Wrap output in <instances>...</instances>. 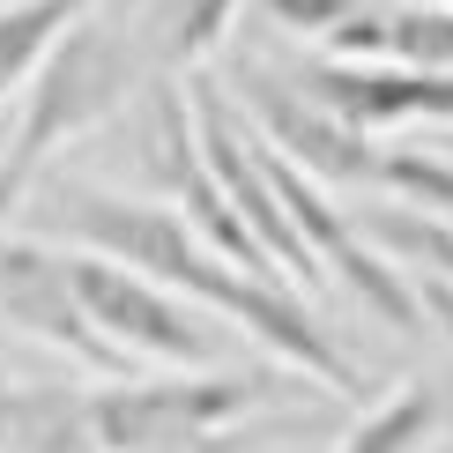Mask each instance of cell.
<instances>
[{"label":"cell","mask_w":453,"mask_h":453,"mask_svg":"<svg viewBox=\"0 0 453 453\" xmlns=\"http://www.w3.org/2000/svg\"><path fill=\"white\" fill-rule=\"evenodd\" d=\"M23 209H30L37 245L119 260V268L164 282L186 305L216 312L231 334L260 342L275 365L319 380L334 402H365V372L342 357V342L327 334V319L312 312V297L290 290V282H268V275H238L231 260H216L164 201H134V194H111V186H89V179H37Z\"/></svg>","instance_id":"1"},{"label":"cell","mask_w":453,"mask_h":453,"mask_svg":"<svg viewBox=\"0 0 453 453\" xmlns=\"http://www.w3.org/2000/svg\"><path fill=\"white\" fill-rule=\"evenodd\" d=\"M134 89H142L134 30L104 23V15H82V23L45 52V67L30 74V104H23V119H15L8 149H0V223L23 216L30 186L52 172V157H60L74 134L104 127Z\"/></svg>","instance_id":"2"},{"label":"cell","mask_w":453,"mask_h":453,"mask_svg":"<svg viewBox=\"0 0 453 453\" xmlns=\"http://www.w3.org/2000/svg\"><path fill=\"white\" fill-rule=\"evenodd\" d=\"M260 402H282V372H134L89 387V431L104 453H231Z\"/></svg>","instance_id":"3"},{"label":"cell","mask_w":453,"mask_h":453,"mask_svg":"<svg viewBox=\"0 0 453 453\" xmlns=\"http://www.w3.org/2000/svg\"><path fill=\"white\" fill-rule=\"evenodd\" d=\"M67 282H74V297H82L89 327L142 372L149 365L157 372H216L223 357H231V327H223L216 312L186 305V297H172L164 282H149L134 268H119V260L67 253Z\"/></svg>","instance_id":"4"},{"label":"cell","mask_w":453,"mask_h":453,"mask_svg":"<svg viewBox=\"0 0 453 453\" xmlns=\"http://www.w3.org/2000/svg\"><path fill=\"white\" fill-rule=\"evenodd\" d=\"M223 89H231L238 119L282 164H297L312 186H380L387 194V142H372L357 127H342L334 111H319L290 74H268L260 60H223Z\"/></svg>","instance_id":"5"},{"label":"cell","mask_w":453,"mask_h":453,"mask_svg":"<svg viewBox=\"0 0 453 453\" xmlns=\"http://www.w3.org/2000/svg\"><path fill=\"white\" fill-rule=\"evenodd\" d=\"M186 104H194V142H201V164H209L223 209L245 223V238L275 260V275L290 282V290H319L327 275H319L312 245L297 238V223L282 216L275 186H268V172H260V142H253V127L238 119V104L223 97V82L216 74H194V82H186Z\"/></svg>","instance_id":"6"},{"label":"cell","mask_w":453,"mask_h":453,"mask_svg":"<svg viewBox=\"0 0 453 453\" xmlns=\"http://www.w3.org/2000/svg\"><path fill=\"white\" fill-rule=\"evenodd\" d=\"M134 157H142L149 186H157V201H164V209H172L201 245H209L216 260H231L238 275H268V282H282V275H275V260L260 253L253 238H245V223H238L231 209H223L209 164H201V142H194V104H186V89H172V82L149 89L142 134H134Z\"/></svg>","instance_id":"7"},{"label":"cell","mask_w":453,"mask_h":453,"mask_svg":"<svg viewBox=\"0 0 453 453\" xmlns=\"http://www.w3.org/2000/svg\"><path fill=\"white\" fill-rule=\"evenodd\" d=\"M0 319L30 342H45L52 357L97 372V380H134L142 365H127L119 349L89 327L82 297L67 282V253L60 245H37V238H0Z\"/></svg>","instance_id":"8"},{"label":"cell","mask_w":453,"mask_h":453,"mask_svg":"<svg viewBox=\"0 0 453 453\" xmlns=\"http://www.w3.org/2000/svg\"><path fill=\"white\" fill-rule=\"evenodd\" d=\"M290 82L372 142L387 127H453V74H417L387 60H305Z\"/></svg>","instance_id":"9"},{"label":"cell","mask_w":453,"mask_h":453,"mask_svg":"<svg viewBox=\"0 0 453 453\" xmlns=\"http://www.w3.org/2000/svg\"><path fill=\"white\" fill-rule=\"evenodd\" d=\"M0 453H104L89 431V394L74 387H0Z\"/></svg>","instance_id":"10"},{"label":"cell","mask_w":453,"mask_h":453,"mask_svg":"<svg viewBox=\"0 0 453 453\" xmlns=\"http://www.w3.org/2000/svg\"><path fill=\"white\" fill-rule=\"evenodd\" d=\"M238 8H245V0H157L149 23H142V60H157L164 74L201 67L223 45V30H231Z\"/></svg>","instance_id":"11"},{"label":"cell","mask_w":453,"mask_h":453,"mask_svg":"<svg viewBox=\"0 0 453 453\" xmlns=\"http://www.w3.org/2000/svg\"><path fill=\"white\" fill-rule=\"evenodd\" d=\"M439 439V394L431 387H387L372 409H357L334 453H424Z\"/></svg>","instance_id":"12"},{"label":"cell","mask_w":453,"mask_h":453,"mask_svg":"<svg viewBox=\"0 0 453 453\" xmlns=\"http://www.w3.org/2000/svg\"><path fill=\"white\" fill-rule=\"evenodd\" d=\"M82 15H97V0H8V8H0V97H8L15 82H30V74L45 67V52L60 45Z\"/></svg>","instance_id":"13"},{"label":"cell","mask_w":453,"mask_h":453,"mask_svg":"<svg viewBox=\"0 0 453 453\" xmlns=\"http://www.w3.org/2000/svg\"><path fill=\"white\" fill-rule=\"evenodd\" d=\"M357 238L372 245V253H387L394 268H424V275H439V282H453V231L431 209H365L357 216Z\"/></svg>","instance_id":"14"},{"label":"cell","mask_w":453,"mask_h":453,"mask_svg":"<svg viewBox=\"0 0 453 453\" xmlns=\"http://www.w3.org/2000/svg\"><path fill=\"white\" fill-rule=\"evenodd\" d=\"M387 67H417V74H453V8L431 0H402L387 8Z\"/></svg>","instance_id":"15"},{"label":"cell","mask_w":453,"mask_h":453,"mask_svg":"<svg viewBox=\"0 0 453 453\" xmlns=\"http://www.w3.org/2000/svg\"><path fill=\"white\" fill-rule=\"evenodd\" d=\"M260 8H268V23H282V30H297V37H319V45H327V37L342 30L349 15L365 8V0H260Z\"/></svg>","instance_id":"16"},{"label":"cell","mask_w":453,"mask_h":453,"mask_svg":"<svg viewBox=\"0 0 453 453\" xmlns=\"http://www.w3.org/2000/svg\"><path fill=\"white\" fill-rule=\"evenodd\" d=\"M327 52H342V60H380L387 52V8H357L349 23L327 37Z\"/></svg>","instance_id":"17"},{"label":"cell","mask_w":453,"mask_h":453,"mask_svg":"<svg viewBox=\"0 0 453 453\" xmlns=\"http://www.w3.org/2000/svg\"><path fill=\"white\" fill-rule=\"evenodd\" d=\"M417 305H424V327H439L446 342H453V282H439V275H417Z\"/></svg>","instance_id":"18"},{"label":"cell","mask_w":453,"mask_h":453,"mask_svg":"<svg viewBox=\"0 0 453 453\" xmlns=\"http://www.w3.org/2000/svg\"><path fill=\"white\" fill-rule=\"evenodd\" d=\"M431 8H453V0H431Z\"/></svg>","instance_id":"19"}]
</instances>
